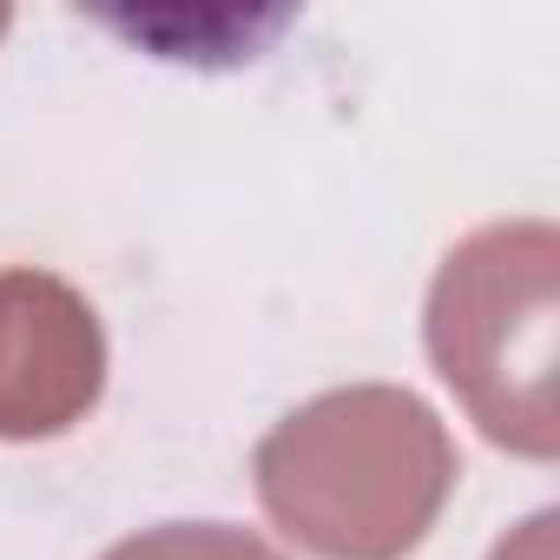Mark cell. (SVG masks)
Returning <instances> with one entry per match:
<instances>
[{
  "label": "cell",
  "instance_id": "obj_4",
  "mask_svg": "<svg viewBox=\"0 0 560 560\" xmlns=\"http://www.w3.org/2000/svg\"><path fill=\"white\" fill-rule=\"evenodd\" d=\"M106 560H277V553L250 534H231V527H159V534L113 547Z\"/></svg>",
  "mask_w": 560,
  "mask_h": 560
},
{
  "label": "cell",
  "instance_id": "obj_5",
  "mask_svg": "<svg viewBox=\"0 0 560 560\" xmlns=\"http://www.w3.org/2000/svg\"><path fill=\"white\" fill-rule=\"evenodd\" d=\"M0 34H8V8H0Z\"/></svg>",
  "mask_w": 560,
  "mask_h": 560
},
{
  "label": "cell",
  "instance_id": "obj_1",
  "mask_svg": "<svg viewBox=\"0 0 560 560\" xmlns=\"http://www.w3.org/2000/svg\"><path fill=\"white\" fill-rule=\"evenodd\" d=\"M455 455L435 416L396 389L324 396L257 448L264 508L330 560H389L422 540Z\"/></svg>",
  "mask_w": 560,
  "mask_h": 560
},
{
  "label": "cell",
  "instance_id": "obj_2",
  "mask_svg": "<svg viewBox=\"0 0 560 560\" xmlns=\"http://www.w3.org/2000/svg\"><path fill=\"white\" fill-rule=\"evenodd\" d=\"M429 343L442 376L468 396V409L494 442L547 455L553 448V422H547L553 231L501 224L468 237L435 284Z\"/></svg>",
  "mask_w": 560,
  "mask_h": 560
},
{
  "label": "cell",
  "instance_id": "obj_3",
  "mask_svg": "<svg viewBox=\"0 0 560 560\" xmlns=\"http://www.w3.org/2000/svg\"><path fill=\"white\" fill-rule=\"evenodd\" d=\"M100 396V324L40 270L0 277V435H54Z\"/></svg>",
  "mask_w": 560,
  "mask_h": 560
}]
</instances>
